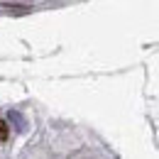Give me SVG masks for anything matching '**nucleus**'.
<instances>
[{
  "mask_svg": "<svg viewBox=\"0 0 159 159\" xmlns=\"http://www.w3.org/2000/svg\"><path fill=\"white\" fill-rule=\"evenodd\" d=\"M7 137H10V127H7L5 120H0V142H5Z\"/></svg>",
  "mask_w": 159,
  "mask_h": 159,
  "instance_id": "f257e3e1",
  "label": "nucleus"
}]
</instances>
